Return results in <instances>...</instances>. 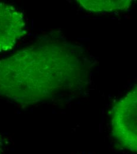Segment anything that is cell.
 <instances>
[{"instance_id":"obj_5","label":"cell","mask_w":137,"mask_h":154,"mask_svg":"<svg viewBox=\"0 0 137 154\" xmlns=\"http://www.w3.org/2000/svg\"><path fill=\"white\" fill-rule=\"evenodd\" d=\"M0 154H5L4 139L1 135H0Z\"/></svg>"},{"instance_id":"obj_2","label":"cell","mask_w":137,"mask_h":154,"mask_svg":"<svg viewBox=\"0 0 137 154\" xmlns=\"http://www.w3.org/2000/svg\"><path fill=\"white\" fill-rule=\"evenodd\" d=\"M111 129L121 148L137 154V84L112 108Z\"/></svg>"},{"instance_id":"obj_3","label":"cell","mask_w":137,"mask_h":154,"mask_svg":"<svg viewBox=\"0 0 137 154\" xmlns=\"http://www.w3.org/2000/svg\"><path fill=\"white\" fill-rule=\"evenodd\" d=\"M23 14L12 5L0 2V52L13 49L26 34Z\"/></svg>"},{"instance_id":"obj_4","label":"cell","mask_w":137,"mask_h":154,"mask_svg":"<svg viewBox=\"0 0 137 154\" xmlns=\"http://www.w3.org/2000/svg\"><path fill=\"white\" fill-rule=\"evenodd\" d=\"M78 2L79 4L86 11L94 13H99L125 11L130 7L133 1L80 0L78 1Z\"/></svg>"},{"instance_id":"obj_1","label":"cell","mask_w":137,"mask_h":154,"mask_svg":"<svg viewBox=\"0 0 137 154\" xmlns=\"http://www.w3.org/2000/svg\"><path fill=\"white\" fill-rule=\"evenodd\" d=\"M0 60V94L33 104L85 84L92 63L76 46L47 40Z\"/></svg>"}]
</instances>
